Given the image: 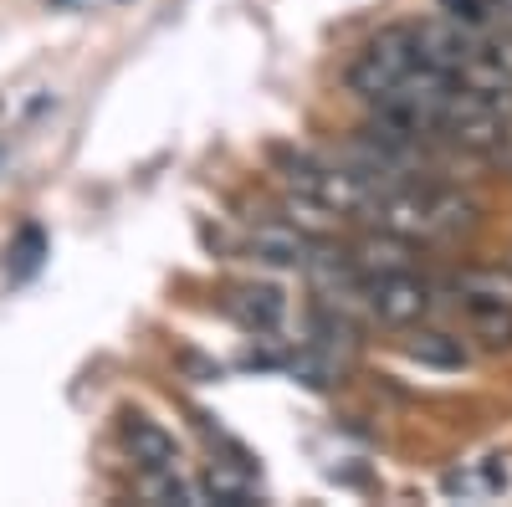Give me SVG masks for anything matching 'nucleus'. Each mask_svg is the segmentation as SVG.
<instances>
[{"instance_id": "f257e3e1", "label": "nucleus", "mask_w": 512, "mask_h": 507, "mask_svg": "<svg viewBox=\"0 0 512 507\" xmlns=\"http://www.w3.org/2000/svg\"><path fill=\"white\" fill-rule=\"evenodd\" d=\"M374 226L400 231L405 241H456L477 226V200L431 180H405L374 205Z\"/></svg>"}, {"instance_id": "f03ea898", "label": "nucleus", "mask_w": 512, "mask_h": 507, "mask_svg": "<svg viewBox=\"0 0 512 507\" xmlns=\"http://www.w3.org/2000/svg\"><path fill=\"white\" fill-rule=\"evenodd\" d=\"M420 62V47H415V31L410 26H390V31H379L369 47L354 57L349 67V88L364 98V103H384L400 82L415 72Z\"/></svg>"}, {"instance_id": "7ed1b4c3", "label": "nucleus", "mask_w": 512, "mask_h": 507, "mask_svg": "<svg viewBox=\"0 0 512 507\" xmlns=\"http://www.w3.org/2000/svg\"><path fill=\"white\" fill-rule=\"evenodd\" d=\"M364 292H369V318L390 323V328H415L431 318L436 308V292L425 277H415V267L405 272H374L364 277Z\"/></svg>"}, {"instance_id": "20e7f679", "label": "nucleus", "mask_w": 512, "mask_h": 507, "mask_svg": "<svg viewBox=\"0 0 512 507\" xmlns=\"http://www.w3.org/2000/svg\"><path fill=\"white\" fill-rule=\"evenodd\" d=\"M118 441L139 472H180V446L149 415H118Z\"/></svg>"}, {"instance_id": "39448f33", "label": "nucleus", "mask_w": 512, "mask_h": 507, "mask_svg": "<svg viewBox=\"0 0 512 507\" xmlns=\"http://www.w3.org/2000/svg\"><path fill=\"white\" fill-rule=\"evenodd\" d=\"M226 308H231V318H236L246 333H256V338H272V333L282 328V318H287V298H282L272 282H241V287H231Z\"/></svg>"}, {"instance_id": "423d86ee", "label": "nucleus", "mask_w": 512, "mask_h": 507, "mask_svg": "<svg viewBox=\"0 0 512 507\" xmlns=\"http://www.w3.org/2000/svg\"><path fill=\"white\" fill-rule=\"evenodd\" d=\"M461 313H466V333H472L487 354L512 349V303L507 298H492V292H461Z\"/></svg>"}, {"instance_id": "0eeeda50", "label": "nucleus", "mask_w": 512, "mask_h": 507, "mask_svg": "<svg viewBox=\"0 0 512 507\" xmlns=\"http://www.w3.org/2000/svg\"><path fill=\"white\" fill-rule=\"evenodd\" d=\"M251 251L262 262H277V267H308L313 262V231L277 216V221H262L251 231Z\"/></svg>"}, {"instance_id": "6e6552de", "label": "nucleus", "mask_w": 512, "mask_h": 507, "mask_svg": "<svg viewBox=\"0 0 512 507\" xmlns=\"http://www.w3.org/2000/svg\"><path fill=\"white\" fill-rule=\"evenodd\" d=\"M405 359H415V364H425V369H466V344L456 333H446V328H420L415 323V333L405 338Z\"/></svg>"}, {"instance_id": "1a4fd4ad", "label": "nucleus", "mask_w": 512, "mask_h": 507, "mask_svg": "<svg viewBox=\"0 0 512 507\" xmlns=\"http://www.w3.org/2000/svg\"><path fill=\"white\" fill-rule=\"evenodd\" d=\"M354 262L364 267V277H374V272H405V267H415V241H405L400 231L379 226V236H364L354 246Z\"/></svg>"}, {"instance_id": "9d476101", "label": "nucleus", "mask_w": 512, "mask_h": 507, "mask_svg": "<svg viewBox=\"0 0 512 507\" xmlns=\"http://www.w3.org/2000/svg\"><path fill=\"white\" fill-rule=\"evenodd\" d=\"M139 487H144L149 502H175V507H200L205 502V492L190 487L180 472H139Z\"/></svg>"}, {"instance_id": "9b49d317", "label": "nucleus", "mask_w": 512, "mask_h": 507, "mask_svg": "<svg viewBox=\"0 0 512 507\" xmlns=\"http://www.w3.org/2000/svg\"><path fill=\"white\" fill-rule=\"evenodd\" d=\"M200 492H205V502H226V507H251V502H256L251 482L236 477L231 467H210L205 482H200Z\"/></svg>"}, {"instance_id": "f8f14e48", "label": "nucleus", "mask_w": 512, "mask_h": 507, "mask_svg": "<svg viewBox=\"0 0 512 507\" xmlns=\"http://www.w3.org/2000/svg\"><path fill=\"white\" fill-rule=\"evenodd\" d=\"M441 11L472 31H487V21L497 16V0H441Z\"/></svg>"}, {"instance_id": "ddd939ff", "label": "nucleus", "mask_w": 512, "mask_h": 507, "mask_svg": "<svg viewBox=\"0 0 512 507\" xmlns=\"http://www.w3.org/2000/svg\"><path fill=\"white\" fill-rule=\"evenodd\" d=\"M41 251H47L41 231H36V226H26V231H21V241L11 246V257H16V262H11V277H31V272L41 267Z\"/></svg>"}, {"instance_id": "4468645a", "label": "nucleus", "mask_w": 512, "mask_h": 507, "mask_svg": "<svg viewBox=\"0 0 512 507\" xmlns=\"http://www.w3.org/2000/svg\"><path fill=\"white\" fill-rule=\"evenodd\" d=\"M507 267H512V262H507Z\"/></svg>"}]
</instances>
